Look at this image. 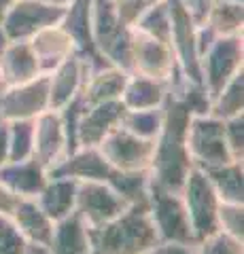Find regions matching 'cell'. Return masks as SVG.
Listing matches in <instances>:
<instances>
[{
    "mask_svg": "<svg viewBox=\"0 0 244 254\" xmlns=\"http://www.w3.org/2000/svg\"><path fill=\"white\" fill-rule=\"evenodd\" d=\"M162 129L155 138V153L149 168V182L180 193L189 170L193 168L187 153V125L191 110L174 91L166 93L162 104Z\"/></svg>",
    "mask_w": 244,
    "mask_h": 254,
    "instance_id": "6da1fadb",
    "label": "cell"
},
{
    "mask_svg": "<svg viewBox=\"0 0 244 254\" xmlns=\"http://www.w3.org/2000/svg\"><path fill=\"white\" fill-rule=\"evenodd\" d=\"M47 178H75V180H96L113 187L130 203H149V172H119L115 170L98 148H79L66 157Z\"/></svg>",
    "mask_w": 244,
    "mask_h": 254,
    "instance_id": "7a4b0ae2",
    "label": "cell"
},
{
    "mask_svg": "<svg viewBox=\"0 0 244 254\" xmlns=\"http://www.w3.org/2000/svg\"><path fill=\"white\" fill-rule=\"evenodd\" d=\"M91 254H145L160 244L149 203H130L121 216L87 229Z\"/></svg>",
    "mask_w": 244,
    "mask_h": 254,
    "instance_id": "3957f363",
    "label": "cell"
},
{
    "mask_svg": "<svg viewBox=\"0 0 244 254\" xmlns=\"http://www.w3.org/2000/svg\"><path fill=\"white\" fill-rule=\"evenodd\" d=\"M187 153L191 157L193 168L200 170L232 163L234 159L227 148L221 119L212 115H191L187 125Z\"/></svg>",
    "mask_w": 244,
    "mask_h": 254,
    "instance_id": "277c9868",
    "label": "cell"
},
{
    "mask_svg": "<svg viewBox=\"0 0 244 254\" xmlns=\"http://www.w3.org/2000/svg\"><path fill=\"white\" fill-rule=\"evenodd\" d=\"M180 197H183L187 216L191 222L195 244L219 231V203L221 199L217 197L210 180L200 168L189 170L185 185L180 189Z\"/></svg>",
    "mask_w": 244,
    "mask_h": 254,
    "instance_id": "5b68a950",
    "label": "cell"
},
{
    "mask_svg": "<svg viewBox=\"0 0 244 254\" xmlns=\"http://www.w3.org/2000/svg\"><path fill=\"white\" fill-rule=\"evenodd\" d=\"M149 214H151V220L157 229L160 242L187 246L195 244L193 229L180 193L166 190L149 182Z\"/></svg>",
    "mask_w": 244,
    "mask_h": 254,
    "instance_id": "8992f818",
    "label": "cell"
},
{
    "mask_svg": "<svg viewBox=\"0 0 244 254\" xmlns=\"http://www.w3.org/2000/svg\"><path fill=\"white\" fill-rule=\"evenodd\" d=\"M242 70V41L240 36H219L200 55L202 85L210 95V102Z\"/></svg>",
    "mask_w": 244,
    "mask_h": 254,
    "instance_id": "52a82bcc",
    "label": "cell"
},
{
    "mask_svg": "<svg viewBox=\"0 0 244 254\" xmlns=\"http://www.w3.org/2000/svg\"><path fill=\"white\" fill-rule=\"evenodd\" d=\"M130 208V201L113 187L96 180H79L75 212L87 225V229L102 227L115 220Z\"/></svg>",
    "mask_w": 244,
    "mask_h": 254,
    "instance_id": "ba28073f",
    "label": "cell"
},
{
    "mask_svg": "<svg viewBox=\"0 0 244 254\" xmlns=\"http://www.w3.org/2000/svg\"><path fill=\"white\" fill-rule=\"evenodd\" d=\"M96 148L119 172H149L155 153V140L138 138L125 127L117 125Z\"/></svg>",
    "mask_w": 244,
    "mask_h": 254,
    "instance_id": "9c48e42d",
    "label": "cell"
},
{
    "mask_svg": "<svg viewBox=\"0 0 244 254\" xmlns=\"http://www.w3.org/2000/svg\"><path fill=\"white\" fill-rule=\"evenodd\" d=\"M45 110H49V74H38L28 83L0 91V121L36 119Z\"/></svg>",
    "mask_w": 244,
    "mask_h": 254,
    "instance_id": "30bf717a",
    "label": "cell"
},
{
    "mask_svg": "<svg viewBox=\"0 0 244 254\" xmlns=\"http://www.w3.org/2000/svg\"><path fill=\"white\" fill-rule=\"evenodd\" d=\"M176 72V60L170 43L147 34L143 30L132 32V74H143L155 81L170 83Z\"/></svg>",
    "mask_w": 244,
    "mask_h": 254,
    "instance_id": "8fae6325",
    "label": "cell"
},
{
    "mask_svg": "<svg viewBox=\"0 0 244 254\" xmlns=\"http://www.w3.org/2000/svg\"><path fill=\"white\" fill-rule=\"evenodd\" d=\"M64 9L56 4H38V2H19L4 15L2 36L6 43H17L32 38L43 28L56 26L62 19Z\"/></svg>",
    "mask_w": 244,
    "mask_h": 254,
    "instance_id": "7c38bea8",
    "label": "cell"
},
{
    "mask_svg": "<svg viewBox=\"0 0 244 254\" xmlns=\"http://www.w3.org/2000/svg\"><path fill=\"white\" fill-rule=\"evenodd\" d=\"M32 159L47 172L66 159V136L58 110H45L34 119Z\"/></svg>",
    "mask_w": 244,
    "mask_h": 254,
    "instance_id": "4fadbf2b",
    "label": "cell"
},
{
    "mask_svg": "<svg viewBox=\"0 0 244 254\" xmlns=\"http://www.w3.org/2000/svg\"><path fill=\"white\" fill-rule=\"evenodd\" d=\"M121 100L102 102V104L89 106L83 110L77 123V146L79 148H96L117 125H121L125 115Z\"/></svg>",
    "mask_w": 244,
    "mask_h": 254,
    "instance_id": "5bb4252c",
    "label": "cell"
},
{
    "mask_svg": "<svg viewBox=\"0 0 244 254\" xmlns=\"http://www.w3.org/2000/svg\"><path fill=\"white\" fill-rule=\"evenodd\" d=\"M30 47L38 60V68L41 74H49L53 68H58L62 62L68 60L70 55H75L77 45L70 38V34L64 28H43L41 32H36L30 41Z\"/></svg>",
    "mask_w": 244,
    "mask_h": 254,
    "instance_id": "9a60e30c",
    "label": "cell"
},
{
    "mask_svg": "<svg viewBox=\"0 0 244 254\" xmlns=\"http://www.w3.org/2000/svg\"><path fill=\"white\" fill-rule=\"evenodd\" d=\"M9 220L19 229V233L28 244L41 246V248L49 246L53 220L41 210L34 197H19V201L15 203L13 212L9 214Z\"/></svg>",
    "mask_w": 244,
    "mask_h": 254,
    "instance_id": "2e32d148",
    "label": "cell"
},
{
    "mask_svg": "<svg viewBox=\"0 0 244 254\" xmlns=\"http://www.w3.org/2000/svg\"><path fill=\"white\" fill-rule=\"evenodd\" d=\"M0 74H2L4 87L28 83L41 74L38 60L30 43L17 41L4 45V49L0 51Z\"/></svg>",
    "mask_w": 244,
    "mask_h": 254,
    "instance_id": "e0dca14e",
    "label": "cell"
},
{
    "mask_svg": "<svg viewBox=\"0 0 244 254\" xmlns=\"http://www.w3.org/2000/svg\"><path fill=\"white\" fill-rule=\"evenodd\" d=\"M130 74L117 66H104L85 76L83 87L79 91V98L85 104V108L102 104V102L121 100V93L125 89Z\"/></svg>",
    "mask_w": 244,
    "mask_h": 254,
    "instance_id": "ac0fdd59",
    "label": "cell"
},
{
    "mask_svg": "<svg viewBox=\"0 0 244 254\" xmlns=\"http://www.w3.org/2000/svg\"><path fill=\"white\" fill-rule=\"evenodd\" d=\"M85 81L83 58L70 55L49 72V110H62L81 91Z\"/></svg>",
    "mask_w": 244,
    "mask_h": 254,
    "instance_id": "d6986e66",
    "label": "cell"
},
{
    "mask_svg": "<svg viewBox=\"0 0 244 254\" xmlns=\"http://www.w3.org/2000/svg\"><path fill=\"white\" fill-rule=\"evenodd\" d=\"M47 248L51 254H91L87 225L81 220L77 212L53 222L51 242Z\"/></svg>",
    "mask_w": 244,
    "mask_h": 254,
    "instance_id": "ffe728a7",
    "label": "cell"
},
{
    "mask_svg": "<svg viewBox=\"0 0 244 254\" xmlns=\"http://www.w3.org/2000/svg\"><path fill=\"white\" fill-rule=\"evenodd\" d=\"M77 185H79V180L75 178H49L47 185L43 187V190L34 199L47 216L53 222H58L75 212Z\"/></svg>",
    "mask_w": 244,
    "mask_h": 254,
    "instance_id": "44dd1931",
    "label": "cell"
},
{
    "mask_svg": "<svg viewBox=\"0 0 244 254\" xmlns=\"http://www.w3.org/2000/svg\"><path fill=\"white\" fill-rule=\"evenodd\" d=\"M47 170L32 157L19 163H6L0 168V182L23 197H36L47 185Z\"/></svg>",
    "mask_w": 244,
    "mask_h": 254,
    "instance_id": "7402d4cb",
    "label": "cell"
},
{
    "mask_svg": "<svg viewBox=\"0 0 244 254\" xmlns=\"http://www.w3.org/2000/svg\"><path fill=\"white\" fill-rule=\"evenodd\" d=\"M168 93V83L155 81L143 74H130L125 89L121 93V102L128 110H151L162 108Z\"/></svg>",
    "mask_w": 244,
    "mask_h": 254,
    "instance_id": "603a6c76",
    "label": "cell"
},
{
    "mask_svg": "<svg viewBox=\"0 0 244 254\" xmlns=\"http://www.w3.org/2000/svg\"><path fill=\"white\" fill-rule=\"evenodd\" d=\"M210 180L217 197L223 203H244V174L242 163L232 161L219 168H206L202 170Z\"/></svg>",
    "mask_w": 244,
    "mask_h": 254,
    "instance_id": "cb8c5ba5",
    "label": "cell"
},
{
    "mask_svg": "<svg viewBox=\"0 0 244 254\" xmlns=\"http://www.w3.org/2000/svg\"><path fill=\"white\" fill-rule=\"evenodd\" d=\"M242 87H244V81H242V70H240V72H236L232 76V81L223 87L221 93L210 102L208 115L221 119V121H227V119H232V117L242 115Z\"/></svg>",
    "mask_w": 244,
    "mask_h": 254,
    "instance_id": "d4e9b609",
    "label": "cell"
},
{
    "mask_svg": "<svg viewBox=\"0 0 244 254\" xmlns=\"http://www.w3.org/2000/svg\"><path fill=\"white\" fill-rule=\"evenodd\" d=\"M162 108H151V110H125L121 119V127L132 131L134 136L145 138V140H155L157 133L162 129Z\"/></svg>",
    "mask_w": 244,
    "mask_h": 254,
    "instance_id": "484cf974",
    "label": "cell"
},
{
    "mask_svg": "<svg viewBox=\"0 0 244 254\" xmlns=\"http://www.w3.org/2000/svg\"><path fill=\"white\" fill-rule=\"evenodd\" d=\"M34 119L9 123V163H19L32 157Z\"/></svg>",
    "mask_w": 244,
    "mask_h": 254,
    "instance_id": "4316f807",
    "label": "cell"
},
{
    "mask_svg": "<svg viewBox=\"0 0 244 254\" xmlns=\"http://www.w3.org/2000/svg\"><path fill=\"white\" fill-rule=\"evenodd\" d=\"M242 9L238 4H219L210 15V32L215 36H238Z\"/></svg>",
    "mask_w": 244,
    "mask_h": 254,
    "instance_id": "83f0119b",
    "label": "cell"
},
{
    "mask_svg": "<svg viewBox=\"0 0 244 254\" xmlns=\"http://www.w3.org/2000/svg\"><path fill=\"white\" fill-rule=\"evenodd\" d=\"M195 254H244L242 240L217 231L195 244Z\"/></svg>",
    "mask_w": 244,
    "mask_h": 254,
    "instance_id": "f1b7e54d",
    "label": "cell"
},
{
    "mask_svg": "<svg viewBox=\"0 0 244 254\" xmlns=\"http://www.w3.org/2000/svg\"><path fill=\"white\" fill-rule=\"evenodd\" d=\"M219 231L244 240V205L242 203H219Z\"/></svg>",
    "mask_w": 244,
    "mask_h": 254,
    "instance_id": "f546056e",
    "label": "cell"
},
{
    "mask_svg": "<svg viewBox=\"0 0 244 254\" xmlns=\"http://www.w3.org/2000/svg\"><path fill=\"white\" fill-rule=\"evenodd\" d=\"M28 242L9 218L0 216V254H26Z\"/></svg>",
    "mask_w": 244,
    "mask_h": 254,
    "instance_id": "4dcf8cb0",
    "label": "cell"
},
{
    "mask_svg": "<svg viewBox=\"0 0 244 254\" xmlns=\"http://www.w3.org/2000/svg\"><path fill=\"white\" fill-rule=\"evenodd\" d=\"M223 127H225V142L232 153V159L242 163V159H244V119L242 115L223 121Z\"/></svg>",
    "mask_w": 244,
    "mask_h": 254,
    "instance_id": "1f68e13d",
    "label": "cell"
},
{
    "mask_svg": "<svg viewBox=\"0 0 244 254\" xmlns=\"http://www.w3.org/2000/svg\"><path fill=\"white\" fill-rule=\"evenodd\" d=\"M155 0H119V4H117V17L123 26H132L136 19H140L143 15L151 9Z\"/></svg>",
    "mask_w": 244,
    "mask_h": 254,
    "instance_id": "d6a6232c",
    "label": "cell"
},
{
    "mask_svg": "<svg viewBox=\"0 0 244 254\" xmlns=\"http://www.w3.org/2000/svg\"><path fill=\"white\" fill-rule=\"evenodd\" d=\"M145 254H195V244L187 246V244H168V242H160L155 248L147 250Z\"/></svg>",
    "mask_w": 244,
    "mask_h": 254,
    "instance_id": "836d02e7",
    "label": "cell"
},
{
    "mask_svg": "<svg viewBox=\"0 0 244 254\" xmlns=\"http://www.w3.org/2000/svg\"><path fill=\"white\" fill-rule=\"evenodd\" d=\"M9 163V123L0 121V168Z\"/></svg>",
    "mask_w": 244,
    "mask_h": 254,
    "instance_id": "e575fe53",
    "label": "cell"
},
{
    "mask_svg": "<svg viewBox=\"0 0 244 254\" xmlns=\"http://www.w3.org/2000/svg\"><path fill=\"white\" fill-rule=\"evenodd\" d=\"M49 2H51V4H56V6H58V4H62V2H68V0H49Z\"/></svg>",
    "mask_w": 244,
    "mask_h": 254,
    "instance_id": "d590c367",
    "label": "cell"
},
{
    "mask_svg": "<svg viewBox=\"0 0 244 254\" xmlns=\"http://www.w3.org/2000/svg\"><path fill=\"white\" fill-rule=\"evenodd\" d=\"M4 89V83H2V74H0V91Z\"/></svg>",
    "mask_w": 244,
    "mask_h": 254,
    "instance_id": "8d00e7d4",
    "label": "cell"
}]
</instances>
